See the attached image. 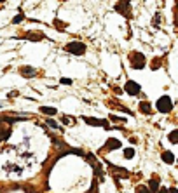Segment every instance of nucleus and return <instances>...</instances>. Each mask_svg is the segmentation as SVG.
<instances>
[{"label": "nucleus", "mask_w": 178, "mask_h": 193, "mask_svg": "<svg viewBox=\"0 0 178 193\" xmlns=\"http://www.w3.org/2000/svg\"><path fill=\"white\" fill-rule=\"evenodd\" d=\"M63 124H65V125H66V124H68V125H73L75 122H73V118H72V117H66V115H63Z\"/></svg>", "instance_id": "nucleus-16"}, {"label": "nucleus", "mask_w": 178, "mask_h": 193, "mask_svg": "<svg viewBox=\"0 0 178 193\" xmlns=\"http://www.w3.org/2000/svg\"><path fill=\"white\" fill-rule=\"evenodd\" d=\"M149 192L150 193H157L159 192V179H157V178L150 179V183H149Z\"/></svg>", "instance_id": "nucleus-9"}, {"label": "nucleus", "mask_w": 178, "mask_h": 193, "mask_svg": "<svg viewBox=\"0 0 178 193\" xmlns=\"http://www.w3.org/2000/svg\"><path fill=\"white\" fill-rule=\"evenodd\" d=\"M9 134H10V131H2V132H0V141L7 139V138H9Z\"/></svg>", "instance_id": "nucleus-17"}, {"label": "nucleus", "mask_w": 178, "mask_h": 193, "mask_svg": "<svg viewBox=\"0 0 178 193\" xmlns=\"http://www.w3.org/2000/svg\"><path fill=\"white\" fill-rule=\"evenodd\" d=\"M44 37H45V35H44V33H40V31H38V33H37V31H28L24 38H28V40H42Z\"/></svg>", "instance_id": "nucleus-8"}, {"label": "nucleus", "mask_w": 178, "mask_h": 193, "mask_svg": "<svg viewBox=\"0 0 178 193\" xmlns=\"http://www.w3.org/2000/svg\"><path fill=\"white\" fill-rule=\"evenodd\" d=\"M19 21H23V14H17V16H16V17L12 19V23H14V24H17Z\"/></svg>", "instance_id": "nucleus-19"}, {"label": "nucleus", "mask_w": 178, "mask_h": 193, "mask_svg": "<svg viewBox=\"0 0 178 193\" xmlns=\"http://www.w3.org/2000/svg\"><path fill=\"white\" fill-rule=\"evenodd\" d=\"M157 193H168V190H161V192H157Z\"/></svg>", "instance_id": "nucleus-24"}, {"label": "nucleus", "mask_w": 178, "mask_h": 193, "mask_svg": "<svg viewBox=\"0 0 178 193\" xmlns=\"http://www.w3.org/2000/svg\"><path fill=\"white\" fill-rule=\"evenodd\" d=\"M170 141H171L173 145L178 143V131H171V132H170Z\"/></svg>", "instance_id": "nucleus-15"}, {"label": "nucleus", "mask_w": 178, "mask_h": 193, "mask_svg": "<svg viewBox=\"0 0 178 193\" xmlns=\"http://www.w3.org/2000/svg\"><path fill=\"white\" fill-rule=\"evenodd\" d=\"M65 50L70 54H75V56H82V54H86V45L82 42H68L65 45Z\"/></svg>", "instance_id": "nucleus-2"}, {"label": "nucleus", "mask_w": 178, "mask_h": 193, "mask_svg": "<svg viewBox=\"0 0 178 193\" xmlns=\"http://www.w3.org/2000/svg\"><path fill=\"white\" fill-rule=\"evenodd\" d=\"M156 106H157V110H159L161 113H170V111L173 110V101H171L170 96H161V98L157 99Z\"/></svg>", "instance_id": "nucleus-1"}, {"label": "nucleus", "mask_w": 178, "mask_h": 193, "mask_svg": "<svg viewBox=\"0 0 178 193\" xmlns=\"http://www.w3.org/2000/svg\"><path fill=\"white\" fill-rule=\"evenodd\" d=\"M163 160H164L168 165H171V164H175V155H173L171 151H164V153H163Z\"/></svg>", "instance_id": "nucleus-10"}, {"label": "nucleus", "mask_w": 178, "mask_h": 193, "mask_svg": "<svg viewBox=\"0 0 178 193\" xmlns=\"http://www.w3.org/2000/svg\"><path fill=\"white\" fill-rule=\"evenodd\" d=\"M121 146H122L121 141L115 139V138H110V139L105 143V148H107V150H117V148H121Z\"/></svg>", "instance_id": "nucleus-6"}, {"label": "nucleus", "mask_w": 178, "mask_h": 193, "mask_svg": "<svg viewBox=\"0 0 178 193\" xmlns=\"http://www.w3.org/2000/svg\"><path fill=\"white\" fill-rule=\"evenodd\" d=\"M140 91H142V87H140V84H136L135 80H128V82L124 84V92H128V94H131V96L140 94Z\"/></svg>", "instance_id": "nucleus-4"}, {"label": "nucleus", "mask_w": 178, "mask_h": 193, "mask_svg": "<svg viewBox=\"0 0 178 193\" xmlns=\"http://www.w3.org/2000/svg\"><path fill=\"white\" fill-rule=\"evenodd\" d=\"M136 193H150V192H149L147 186H138V188H136Z\"/></svg>", "instance_id": "nucleus-18"}, {"label": "nucleus", "mask_w": 178, "mask_h": 193, "mask_svg": "<svg viewBox=\"0 0 178 193\" xmlns=\"http://www.w3.org/2000/svg\"><path fill=\"white\" fill-rule=\"evenodd\" d=\"M40 111L45 113V115H56V108H51V106H40Z\"/></svg>", "instance_id": "nucleus-13"}, {"label": "nucleus", "mask_w": 178, "mask_h": 193, "mask_svg": "<svg viewBox=\"0 0 178 193\" xmlns=\"http://www.w3.org/2000/svg\"><path fill=\"white\" fill-rule=\"evenodd\" d=\"M124 157L126 158H133L135 157V148H124Z\"/></svg>", "instance_id": "nucleus-14"}, {"label": "nucleus", "mask_w": 178, "mask_h": 193, "mask_svg": "<svg viewBox=\"0 0 178 193\" xmlns=\"http://www.w3.org/2000/svg\"><path fill=\"white\" fill-rule=\"evenodd\" d=\"M154 24H156V26H157V24H159V14H157V16H156V17H154Z\"/></svg>", "instance_id": "nucleus-22"}, {"label": "nucleus", "mask_w": 178, "mask_h": 193, "mask_svg": "<svg viewBox=\"0 0 178 193\" xmlns=\"http://www.w3.org/2000/svg\"><path fill=\"white\" fill-rule=\"evenodd\" d=\"M19 71H21V75H24V77H35V75H37V70L31 68V66H23Z\"/></svg>", "instance_id": "nucleus-7"}, {"label": "nucleus", "mask_w": 178, "mask_h": 193, "mask_svg": "<svg viewBox=\"0 0 178 193\" xmlns=\"http://www.w3.org/2000/svg\"><path fill=\"white\" fill-rule=\"evenodd\" d=\"M140 111H142V113H145V115H149V113L152 111V108H150V103H147V101H142V103H140Z\"/></svg>", "instance_id": "nucleus-12"}, {"label": "nucleus", "mask_w": 178, "mask_h": 193, "mask_svg": "<svg viewBox=\"0 0 178 193\" xmlns=\"http://www.w3.org/2000/svg\"><path fill=\"white\" fill-rule=\"evenodd\" d=\"M168 193H178V190H177V188H170V190H168Z\"/></svg>", "instance_id": "nucleus-23"}, {"label": "nucleus", "mask_w": 178, "mask_h": 193, "mask_svg": "<svg viewBox=\"0 0 178 193\" xmlns=\"http://www.w3.org/2000/svg\"><path fill=\"white\" fill-rule=\"evenodd\" d=\"M131 66H133L135 70L145 68V57H143V54H140V52L131 54Z\"/></svg>", "instance_id": "nucleus-3"}, {"label": "nucleus", "mask_w": 178, "mask_h": 193, "mask_svg": "<svg viewBox=\"0 0 178 193\" xmlns=\"http://www.w3.org/2000/svg\"><path fill=\"white\" fill-rule=\"evenodd\" d=\"M59 82H61L63 85H70V84H72V80H70V78H61Z\"/></svg>", "instance_id": "nucleus-21"}, {"label": "nucleus", "mask_w": 178, "mask_h": 193, "mask_svg": "<svg viewBox=\"0 0 178 193\" xmlns=\"http://www.w3.org/2000/svg\"><path fill=\"white\" fill-rule=\"evenodd\" d=\"M128 7H129V2H119L115 5L117 12H124V14H128Z\"/></svg>", "instance_id": "nucleus-11"}, {"label": "nucleus", "mask_w": 178, "mask_h": 193, "mask_svg": "<svg viewBox=\"0 0 178 193\" xmlns=\"http://www.w3.org/2000/svg\"><path fill=\"white\" fill-rule=\"evenodd\" d=\"M47 124H49V125H51L52 129H58V124H56V122H54L52 118H49V120H47Z\"/></svg>", "instance_id": "nucleus-20"}, {"label": "nucleus", "mask_w": 178, "mask_h": 193, "mask_svg": "<svg viewBox=\"0 0 178 193\" xmlns=\"http://www.w3.org/2000/svg\"><path fill=\"white\" fill-rule=\"evenodd\" d=\"M82 120L87 124V125H96V127H108V122L107 120H101V118H93V117H82Z\"/></svg>", "instance_id": "nucleus-5"}]
</instances>
